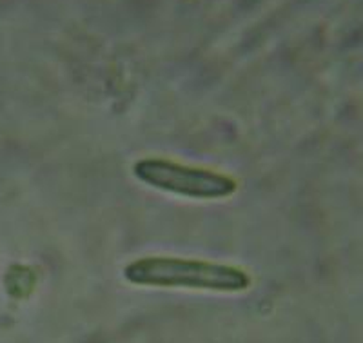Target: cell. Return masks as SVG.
<instances>
[{
  "label": "cell",
  "mask_w": 363,
  "mask_h": 343,
  "mask_svg": "<svg viewBox=\"0 0 363 343\" xmlns=\"http://www.w3.org/2000/svg\"><path fill=\"white\" fill-rule=\"evenodd\" d=\"M124 278L140 287L193 289L236 294L251 287V276L236 265L178 257H144L124 267Z\"/></svg>",
  "instance_id": "cell-1"
},
{
  "label": "cell",
  "mask_w": 363,
  "mask_h": 343,
  "mask_svg": "<svg viewBox=\"0 0 363 343\" xmlns=\"http://www.w3.org/2000/svg\"><path fill=\"white\" fill-rule=\"evenodd\" d=\"M133 174L145 186L193 200L229 198L238 189V182L229 174L184 166L167 158H140L133 166Z\"/></svg>",
  "instance_id": "cell-2"
}]
</instances>
